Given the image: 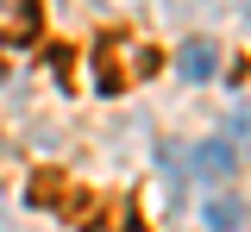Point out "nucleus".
<instances>
[{"mask_svg":"<svg viewBox=\"0 0 251 232\" xmlns=\"http://www.w3.org/2000/svg\"><path fill=\"white\" fill-rule=\"evenodd\" d=\"M94 82H100L107 94L126 88V32H107L100 44H94Z\"/></svg>","mask_w":251,"mask_h":232,"instance_id":"1","label":"nucleus"},{"mask_svg":"<svg viewBox=\"0 0 251 232\" xmlns=\"http://www.w3.org/2000/svg\"><path fill=\"white\" fill-rule=\"evenodd\" d=\"M0 38L6 44H31L38 38V0H0Z\"/></svg>","mask_w":251,"mask_h":232,"instance_id":"2","label":"nucleus"},{"mask_svg":"<svg viewBox=\"0 0 251 232\" xmlns=\"http://www.w3.org/2000/svg\"><path fill=\"white\" fill-rule=\"evenodd\" d=\"M220 69V50H214V38H188L182 50H176V75L182 82H207Z\"/></svg>","mask_w":251,"mask_h":232,"instance_id":"3","label":"nucleus"},{"mask_svg":"<svg viewBox=\"0 0 251 232\" xmlns=\"http://www.w3.org/2000/svg\"><path fill=\"white\" fill-rule=\"evenodd\" d=\"M232 163H239V151H232L226 138H207V144L195 151V169H201L207 182H226V176H232Z\"/></svg>","mask_w":251,"mask_h":232,"instance_id":"4","label":"nucleus"},{"mask_svg":"<svg viewBox=\"0 0 251 232\" xmlns=\"http://www.w3.org/2000/svg\"><path fill=\"white\" fill-rule=\"evenodd\" d=\"M207 226H214V232H239V226H245V201H239V195H214V201H207Z\"/></svg>","mask_w":251,"mask_h":232,"instance_id":"5","label":"nucleus"},{"mask_svg":"<svg viewBox=\"0 0 251 232\" xmlns=\"http://www.w3.org/2000/svg\"><path fill=\"white\" fill-rule=\"evenodd\" d=\"M239 144H251V113H239V119H232V151H239Z\"/></svg>","mask_w":251,"mask_h":232,"instance_id":"6","label":"nucleus"}]
</instances>
